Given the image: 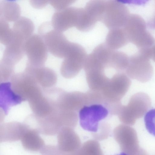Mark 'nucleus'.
<instances>
[{"instance_id": "1", "label": "nucleus", "mask_w": 155, "mask_h": 155, "mask_svg": "<svg viewBox=\"0 0 155 155\" xmlns=\"http://www.w3.org/2000/svg\"><path fill=\"white\" fill-rule=\"evenodd\" d=\"M129 42L139 49L150 48L155 44V39L146 29V24L140 15L130 14L123 28Z\"/></svg>"}, {"instance_id": "2", "label": "nucleus", "mask_w": 155, "mask_h": 155, "mask_svg": "<svg viewBox=\"0 0 155 155\" xmlns=\"http://www.w3.org/2000/svg\"><path fill=\"white\" fill-rule=\"evenodd\" d=\"M38 30L48 51L55 57L64 58L70 51L72 42L69 41L62 32L53 28L51 23H43Z\"/></svg>"}, {"instance_id": "3", "label": "nucleus", "mask_w": 155, "mask_h": 155, "mask_svg": "<svg viewBox=\"0 0 155 155\" xmlns=\"http://www.w3.org/2000/svg\"><path fill=\"white\" fill-rule=\"evenodd\" d=\"M150 97L142 92L136 93L131 96L127 105H122L117 115L123 124L132 126L137 119L142 117L150 108Z\"/></svg>"}, {"instance_id": "4", "label": "nucleus", "mask_w": 155, "mask_h": 155, "mask_svg": "<svg viewBox=\"0 0 155 155\" xmlns=\"http://www.w3.org/2000/svg\"><path fill=\"white\" fill-rule=\"evenodd\" d=\"M146 49L138 51L129 57V63L125 73L129 77L140 82L149 81L153 74V68Z\"/></svg>"}, {"instance_id": "5", "label": "nucleus", "mask_w": 155, "mask_h": 155, "mask_svg": "<svg viewBox=\"0 0 155 155\" xmlns=\"http://www.w3.org/2000/svg\"><path fill=\"white\" fill-rule=\"evenodd\" d=\"M131 84V81L125 73L118 72L114 74L101 91L104 99L103 105L121 102Z\"/></svg>"}, {"instance_id": "6", "label": "nucleus", "mask_w": 155, "mask_h": 155, "mask_svg": "<svg viewBox=\"0 0 155 155\" xmlns=\"http://www.w3.org/2000/svg\"><path fill=\"white\" fill-rule=\"evenodd\" d=\"M113 134L122 152L127 155H148L139 145L136 131L130 126L119 125L114 129Z\"/></svg>"}, {"instance_id": "7", "label": "nucleus", "mask_w": 155, "mask_h": 155, "mask_svg": "<svg viewBox=\"0 0 155 155\" xmlns=\"http://www.w3.org/2000/svg\"><path fill=\"white\" fill-rule=\"evenodd\" d=\"M87 55L83 46L72 42L70 50L61 65L60 72L63 77L71 79L76 76L83 68Z\"/></svg>"}, {"instance_id": "8", "label": "nucleus", "mask_w": 155, "mask_h": 155, "mask_svg": "<svg viewBox=\"0 0 155 155\" xmlns=\"http://www.w3.org/2000/svg\"><path fill=\"white\" fill-rule=\"evenodd\" d=\"M10 82L12 90L24 101H28L42 90L32 74L25 70L15 74Z\"/></svg>"}, {"instance_id": "9", "label": "nucleus", "mask_w": 155, "mask_h": 155, "mask_svg": "<svg viewBox=\"0 0 155 155\" xmlns=\"http://www.w3.org/2000/svg\"><path fill=\"white\" fill-rule=\"evenodd\" d=\"M130 13L128 8L116 0L106 1L104 13L101 22L109 29L122 28Z\"/></svg>"}, {"instance_id": "10", "label": "nucleus", "mask_w": 155, "mask_h": 155, "mask_svg": "<svg viewBox=\"0 0 155 155\" xmlns=\"http://www.w3.org/2000/svg\"><path fill=\"white\" fill-rule=\"evenodd\" d=\"M25 54L28 61L26 64L34 67L44 66L48 57V50L41 35L33 34L25 41Z\"/></svg>"}, {"instance_id": "11", "label": "nucleus", "mask_w": 155, "mask_h": 155, "mask_svg": "<svg viewBox=\"0 0 155 155\" xmlns=\"http://www.w3.org/2000/svg\"><path fill=\"white\" fill-rule=\"evenodd\" d=\"M109 113L107 109L103 104L85 105L79 111L80 125L85 130L96 132L99 122L106 118Z\"/></svg>"}, {"instance_id": "12", "label": "nucleus", "mask_w": 155, "mask_h": 155, "mask_svg": "<svg viewBox=\"0 0 155 155\" xmlns=\"http://www.w3.org/2000/svg\"><path fill=\"white\" fill-rule=\"evenodd\" d=\"M57 147L61 155H76L81 141L74 129L63 127L58 133Z\"/></svg>"}, {"instance_id": "13", "label": "nucleus", "mask_w": 155, "mask_h": 155, "mask_svg": "<svg viewBox=\"0 0 155 155\" xmlns=\"http://www.w3.org/2000/svg\"><path fill=\"white\" fill-rule=\"evenodd\" d=\"M80 8L70 6L55 12L52 17L51 22L53 28L63 32L73 27H76Z\"/></svg>"}, {"instance_id": "14", "label": "nucleus", "mask_w": 155, "mask_h": 155, "mask_svg": "<svg viewBox=\"0 0 155 155\" xmlns=\"http://www.w3.org/2000/svg\"><path fill=\"white\" fill-rule=\"evenodd\" d=\"M25 41L21 37L13 33V38L5 46L0 61L15 66L25 54L24 45Z\"/></svg>"}, {"instance_id": "15", "label": "nucleus", "mask_w": 155, "mask_h": 155, "mask_svg": "<svg viewBox=\"0 0 155 155\" xmlns=\"http://www.w3.org/2000/svg\"><path fill=\"white\" fill-rule=\"evenodd\" d=\"M25 70L30 73L43 90L53 87L57 81V76L52 69L44 66L34 67L26 64Z\"/></svg>"}, {"instance_id": "16", "label": "nucleus", "mask_w": 155, "mask_h": 155, "mask_svg": "<svg viewBox=\"0 0 155 155\" xmlns=\"http://www.w3.org/2000/svg\"><path fill=\"white\" fill-rule=\"evenodd\" d=\"M30 127L26 124L18 122L3 124L0 127V141L10 142L21 140Z\"/></svg>"}, {"instance_id": "17", "label": "nucleus", "mask_w": 155, "mask_h": 155, "mask_svg": "<svg viewBox=\"0 0 155 155\" xmlns=\"http://www.w3.org/2000/svg\"><path fill=\"white\" fill-rule=\"evenodd\" d=\"M24 101L12 90L10 82L1 83L0 85L1 107L7 114L9 107Z\"/></svg>"}, {"instance_id": "18", "label": "nucleus", "mask_w": 155, "mask_h": 155, "mask_svg": "<svg viewBox=\"0 0 155 155\" xmlns=\"http://www.w3.org/2000/svg\"><path fill=\"white\" fill-rule=\"evenodd\" d=\"M104 69L92 68L84 71L86 80L90 90L101 91L109 78L106 76Z\"/></svg>"}, {"instance_id": "19", "label": "nucleus", "mask_w": 155, "mask_h": 155, "mask_svg": "<svg viewBox=\"0 0 155 155\" xmlns=\"http://www.w3.org/2000/svg\"><path fill=\"white\" fill-rule=\"evenodd\" d=\"M129 42L126 32L122 28L109 29L104 43L110 49L117 50L125 46Z\"/></svg>"}, {"instance_id": "20", "label": "nucleus", "mask_w": 155, "mask_h": 155, "mask_svg": "<svg viewBox=\"0 0 155 155\" xmlns=\"http://www.w3.org/2000/svg\"><path fill=\"white\" fill-rule=\"evenodd\" d=\"M36 129L30 127L21 139L23 147L28 150L35 151L41 150L43 147L44 141Z\"/></svg>"}, {"instance_id": "21", "label": "nucleus", "mask_w": 155, "mask_h": 155, "mask_svg": "<svg viewBox=\"0 0 155 155\" xmlns=\"http://www.w3.org/2000/svg\"><path fill=\"white\" fill-rule=\"evenodd\" d=\"M21 9L14 1L2 0L0 2V19L8 22H15L20 17Z\"/></svg>"}, {"instance_id": "22", "label": "nucleus", "mask_w": 155, "mask_h": 155, "mask_svg": "<svg viewBox=\"0 0 155 155\" xmlns=\"http://www.w3.org/2000/svg\"><path fill=\"white\" fill-rule=\"evenodd\" d=\"M33 23L29 18L20 17L13 24V32L26 41L32 35L34 30Z\"/></svg>"}, {"instance_id": "23", "label": "nucleus", "mask_w": 155, "mask_h": 155, "mask_svg": "<svg viewBox=\"0 0 155 155\" xmlns=\"http://www.w3.org/2000/svg\"><path fill=\"white\" fill-rule=\"evenodd\" d=\"M106 1L91 0L88 2L84 8L89 16L97 23L101 21L105 7Z\"/></svg>"}, {"instance_id": "24", "label": "nucleus", "mask_w": 155, "mask_h": 155, "mask_svg": "<svg viewBox=\"0 0 155 155\" xmlns=\"http://www.w3.org/2000/svg\"><path fill=\"white\" fill-rule=\"evenodd\" d=\"M129 61V57L123 52L114 50L112 55L110 68L114 69L119 72L125 71Z\"/></svg>"}, {"instance_id": "25", "label": "nucleus", "mask_w": 155, "mask_h": 155, "mask_svg": "<svg viewBox=\"0 0 155 155\" xmlns=\"http://www.w3.org/2000/svg\"><path fill=\"white\" fill-rule=\"evenodd\" d=\"M76 155H104L98 141L88 140L81 144Z\"/></svg>"}, {"instance_id": "26", "label": "nucleus", "mask_w": 155, "mask_h": 155, "mask_svg": "<svg viewBox=\"0 0 155 155\" xmlns=\"http://www.w3.org/2000/svg\"><path fill=\"white\" fill-rule=\"evenodd\" d=\"M13 38L12 29L10 28L8 22L0 19V42L5 46Z\"/></svg>"}, {"instance_id": "27", "label": "nucleus", "mask_w": 155, "mask_h": 155, "mask_svg": "<svg viewBox=\"0 0 155 155\" xmlns=\"http://www.w3.org/2000/svg\"><path fill=\"white\" fill-rule=\"evenodd\" d=\"M110 125L107 123L102 122L100 123L97 131L93 133L92 135L97 141H102L107 139L110 132Z\"/></svg>"}, {"instance_id": "28", "label": "nucleus", "mask_w": 155, "mask_h": 155, "mask_svg": "<svg viewBox=\"0 0 155 155\" xmlns=\"http://www.w3.org/2000/svg\"><path fill=\"white\" fill-rule=\"evenodd\" d=\"M144 121L147 130L155 137V108L152 109L147 112Z\"/></svg>"}, {"instance_id": "29", "label": "nucleus", "mask_w": 155, "mask_h": 155, "mask_svg": "<svg viewBox=\"0 0 155 155\" xmlns=\"http://www.w3.org/2000/svg\"><path fill=\"white\" fill-rule=\"evenodd\" d=\"M75 1L70 0H51L49 3L56 11H60L70 7Z\"/></svg>"}, {"instance_id": "30", "label": "nucleus", "mask_w": 155, "mask_h": 155, "mask_svg": "<svg viewBox=\"0 0 155 155\" xmlns=\"http://www.w3.org/2000/svg\"><path fill=\"white\" fill-rule=\"evenodd\" d=\"M31 5L34 8L41 9L45 7L49 3L48 0H30Z\"/></svg>"}, {"instance_id": "31", "label": "nucleus", "mask_w": 155, "mask_h": 155, "mask_svg": "<svg viewBox=\"0 0 155 155\" xmlns=\"http://www.w3.org/2000/svg\"><path fill=\"white\" fill-rule=\"evenodd\" d=\"M150 59L155 62V44L150 48Z\"/></svg>"}, {"instance_id": "32", "label": "nucleus", "mask_w": 155, "mask_h": 155, "mask_svg": "<svg viewBox=\"0 0 155 155\" xmlns=\"http://www.w3.org/2000/svg\"><path fill=\"white\" fill-rule=\"evenodd\" d=\"M116 155H127L125 154L124 153L122 152L121 153H120V154H117Z\"/></svg>"}]
</instances>
